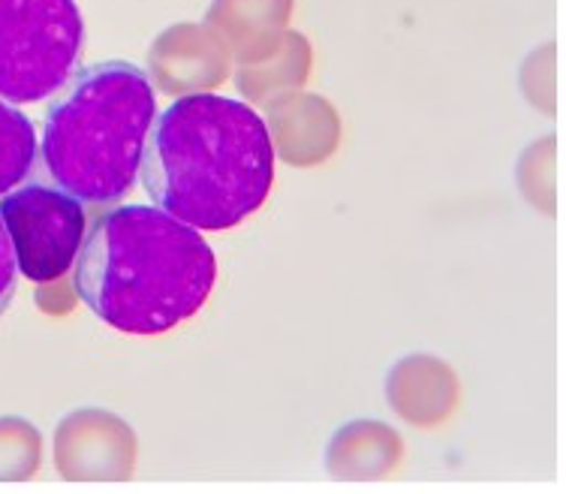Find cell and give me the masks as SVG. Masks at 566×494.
<instances>
[{"label": "cell", "mask_w": 566, "mask_h": 494, "mask_svg": "<svg viewBox=\"0 0 566 494\" xmlns=\"http://www.w3.org/2000/svg\"><path fill=\"white\" fill-rule=\"evenodd\" d=\"M293 19V0H211L206 22L239 64L269 57Z\"/></svg>", "instance_id": "9"}, {"label": "cell", "mask_w": 566, "mask_h": 494, "mask_svg": "<svg viewBox=\"0 0 566 494\" xmlns=\"http://www.w3.org/2000/svg\"><path fill=\"white\" fill-rule=\"evenodd\" d=\"M154 82L169 94H199L223 85L232 70L227 43L208 24H172L148 52Z\"/></svg>", "instance_id": "7"}, {"label": "cell", "mask_w": 566, "mask_h": 494, "mask_svg": "<svg viewBox=\"0 0 566 494\" xmlns=\"http://www.w3.org/2000/svg\"><path fill=\"white\" fill-rule=\"evenodd\" d=\"M15 275H19L15 253H12L7 227H3V220H0V317L7 314V308L12 305V298H15Z\"/></svg>", "instance_id": "15"}, {"label": "cell", "mask_w": 566, "mask_h": 494, "mask_svg": "<svg viewBox=\"0 0 566 494\" xmlns=\"http://www.w3.org/2000/svg\"><path fill=\"white\" fill-rule=\"evenodd\" d=\"M311 43L298 31H286L272 55L253 61V64H239L235 85L241 94H248L256 103H274L283 94L302 88L311 76Z\"/></svg>", "instance_id": "12"}, {"label": "cell", "mask_w": 566, "mask_h": 494, "mask_svg": "<svg viewBox=\"0 0 566 494\" xmlns=\"http://www.w3.org/2000/svg\"><path fill=\"white\" fill-rule=\"evenodd\" d=\"M386 396L395 413H401L413 425L431 429L452 417L455 410V371L434 356H410L392 368L386 380Z\"/></svg>", "instance_id": "10"}, {"label": "cell", "mask_w": 566, "mask_h": 494, "mask_svg": "<svg viewBox=\"0 0 566 494\" xmlns=\"http://www.w3.org/2000/svg\"><path fill=\"white\" fill-rule=\"evenodd\" d=\"M43 438L22 417H0V483H22L40 471Z\"/></svg>", "instance_id": "14"}, {"label": "cell", "mask_w": 566, "mask_h": 494, "mask_svg": "<svg viewBox=\"0 0 566 494\" xmlns=\"http://www.w3.org/2000/svg\"><path fill=\"white\" fill-rule=\"evenodd\" d=\"M45 115L40 157L55 187L109 206L133 190L157 94L139 66L103 61L76 70Z\"/></svg>", "instance_id": "3"}, {"label": "cell", "mask_w": 566, "mask_h": 494, "mask_svg": "<svg viewBox=\"0 0 566 494\" xmlns=\"http://www.w3.org/2000/svg\"><path fill=\"white\" fill-rule=\"evenodd\" d=\"M139 176L151 206L166 214L193 230H232L269 199L272 133L241 99L185 94L154 115Z\"/></svg>", "instance_id": "1"}, {"label": "cell", "mask_w": 566, "mask_h": 494, "mask_svg": "<svg viewBox=\"0 0 566 494\" xmlns=\"http://www.w3.org/2000/svg\"><path fill=\"white\" fill-rule=\"evenodd\" d=\"M85 22L76 0H0V97H55L78 70Z\"/></svg>", "instance_id": "4"}, {"label": "cell", "mask_w": 566, "mask_h": 494, "mask_svg": "<svg viewBox=\"0 0 566 494\" xmlns=\"http://www.w3.org/2000/svg\"><path fill=\"white\" fill-rule=\"evenodd\" d=\"M401 438L386 422L356 419L332 438L326 467L338 480H380L401 462Z\"/></svg>", "instance_id": "11"}, {"label": "cell", "mask_w": 566, "mask_h": 494, "mask_svg": "<svg viewBox=\"0 0 566 494\" xmlns=\"http://www.w3.org/2000/svg\"><path fill=\"white\" fill-rule=\"evenodd\" d=\"M269 122L281 157L295 166L319 164L338 148V112L316 94H283L277 103H269Z\"/></svg>", "instance_id": "8"}, {"label": "cell", "mask_w": 566, "mask_h": 494, "mask_svg": "<svg viewBox=\"0 0 566 494\" xmlns=\"http://www.w3.org/2000/svg\"><path fill=\"white\" fill-rule=\"evenodd\" d=\"M0 220L10 235L15 265L33 284L64 277L76 263L87 214L61 187L24 185L0 197Z\"/></svg>", "instance_id": "5"}, {"label": "cell", "mask_w": 566, "mask_h": 494, "mask_svg": "<svg viewBox=\"0 0 566 494\" xmlns=\"http://www.w3.org/2000/svg\"><path fill=\"white\" fill-rule=\"evenodd\" d=\"M73 290L124 335H164L197 314L218 281V260L185 220L157 206H118L85 230Z\"/></svg>", "instance_id": "2"}, {"label": "cell", "mask_w": 566, "mask_h": 494, "mask_svg": "<svg viewBox=\"0 0 566 494\" xmlns=\"http://www.w3.org/2000/svg\"><path fill=\"white\" fill-rule=\"evenodd\" d=\"M36 164V130L15 103L0 97V197L31 176Z\"/></svg>", "instance_id": "13"}, {"label": "cell", "mask_w": 566, "mask_h": 494, "mask_svg": "<svg viewBox=\"0 0 566 494\" xmlns=\"http://www.w3.org/2000/svg\"><path fill=\"white\" fill-rule=\"evenodd\" d=\"M55 464L73 483L127 480L136 464V438L124 419L85 407L57 425Z\"/></svg>", "instance_id": "6"}]
</instances>
